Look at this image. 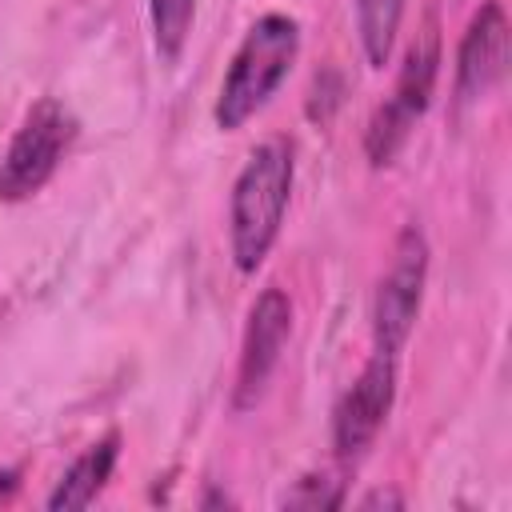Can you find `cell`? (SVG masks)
Returning a JSON list of instances; mask_svg holds the SVG:
<instances>
[{"label": "cell", "mask_w": 512, "mask_h": 512, "mask_svg": "<svg viewBox=\"0 0 512 512\" xmlns=\"http://www.w3.org/2000/svg\"><path fill=\"white\" fill-rule=\"evenodd\" d=\"M292 192V148L288 140H264L232 184L228 204V248L240 272H256L276 244Z\"/></svg>", "instance_id": "obj_1"}, {"label": "cell", "mask_w": 512, "mask_h": 512, "mask_svg": "<svg viewBox=\"0 0 512 512\" xmlns=\"http://www.w3.org/2000/svg\"><path fill=\"white\" fill-rule=\"evenodd\" d=\"M296 52H300V24L284 12L260 16L244 32V40H240V48L224 72L216 112H212L216 124L224 132H236L244 120H252L268 104V96L284 84Z\"/></svg>", "instance_id": "obj_2"}, {"label": "cell", "mask_w": 512, "mask_h": 512, "mask_svg": "<svg viewBox=\"0 0 512 512\" xmlns=\"http://www.w3.org/2000/svg\"><path fill=\"white\" fill-rule=\"evenodd\" d=\"M72 140H76V116L52 96L36 100L0 160V200L20 204L36 196L60 168Z\"/></svg>", "instance_id": "obj_3"}, {"label": "cell", "mask_w": 512, "mask_h": 512, "mask_svg": "<svg viewBox=\"0 0 512 512\" xmlns=\"http://www.w3.org/2000/svg\"><path fill=\"white\" fill-rule=\"evenodd\" d=\"M436 72H440V36H436V24H428L408 56H404V68L396 76V88L392 96L376 108V116L368 120V132H364V152L376 168L392 164L396 152L408 144L416 120L428 112V100H432V88H436Z\"/></svg>", "instance_id": "obj_4"}, {"label": "cell", "mask_w": 512, "mask_h": 512, "mask_svg": "<svg viewBox=\"0 0 512 512\" xmlns=\"http://www.w3.org/2000/svg\"><path fill=\"white\" fill-rule=\"evenodd\" d=\"M424 280H428V244L420 236V228H404L396 248H392V264L376 288V304H372V332H376V348L396 356L416 324L420 300H424Z\"/></svg>", "instance_id": "obj_5"}, {"label": "cell", "mask_w": 512, "mask_h": 512, "mask_svg": "<svg viewBox=\"0 0 512 512\" xmlns=\"http://www.w3.org/2000/svg\"><path fill=\"white\" fill-rule=\"evenodd\" d=\"M396 400V356L380 352L364 364V372L356 376V384L340 396L336 416H332V440L340 456H360L376 432L384 428L388 412Z\"/></svg>", "instance_id": "obj_6"}, {"label": "cell", "mask_w": 512, "mask_h": 512, "mask_svg": "<svg viewBox=\"0 0 512 512\" xmlns=\"http://www.w3.org/2000/svg\"><path fill=\"white\" fill-rule=\"evenodd\" d=\"M292 332V304L280 288H264L248 312L244 328V348H240V372H236V408H252L264 388L272 368L280 364L284 340Z\"/></svg>", "instance_id": "obj_7"}, {"label": "cell", "mask_w": 512, "mask_h": 512, "mask_svg": "<svg viewBox=\"0 0 512 512\" xmlns=\"http://www.w3.org/2000/svg\"><path fill=\"white\" fill-rule=\"evenodd\" d=\"M504 64H508V20H504V8L496 0H488L464 40H460V52H456V96L460 100H476L484 96L500 76H504Z\"/></svg>", "instance_id": "obj_8"}, {"label": "cell", "mask_w": 512, "mask_h": 512, "mask_svg": "<svg viewBox=\"0 0 512 512\" xmlns=\"http://www.w3.org/2000/svg\"><path fill=\"white\" fill-rule=\"evenodd\" d=\"M116 456H120V436L112 432V436H104L100 444H92V448L64 472V480H60L56 492L48 496V508H88V504L100 496V488L108 484Z\"/></svg>", "instance_id": "obj_9"}, {"label": "cell", "mask_w": 512, "mask_h": 512, "mask_svg": "<svg viewBox=\"0 0 512 512\" xmlns=\"http://www.w3.org/2000/svg\"><path fill=\"white\" fill-rule=\"evenodd\" d=\"M400 16H404V0H356V28L372 68L388 64L400 32Z\"/></svg>", "instance_id": "obj_10"}, {"label": "cell", "mask_w": 512, "mask_h": 512, "mask_svg": "<svg viewBox=\"0 0 512 512\" xmlns=\"http://www.w3.org/2000/svg\"><path fill=\"white\" fill-rule=\"evenodd\" d=\"M152 12V36H156V52L164 60H176L184 52V40L192 32V16H196V0H148Z\"/></svg>", "instance_id": "obj_11"}, {"label": "cell", "mask_w": 512, "mask_h": 512, "mask_svg": "<svg viewBox=\"0 0 512 512\" xmlns=\"http://www.w3.org/2000/svg\"><path fill=\"white\" fill-rule=\"evenodd\" d=\"M344 500V492H340V480H332V476H304V480H296V488L284 496V508H308V512H316V508H336Z\"/></svg>", "instance_id": "obj_12"}, {"label": "cell", "mask_w": 512, "mask_h": 512, "mask_svg": "<svg viewBox=\"0 0 512 512\" xmlns=\"http://www.w3.org/2000/svg\"><path fill=\"white\" fill-rule=\"evenodd\" d=\"M380 504H392V508H400L404 500H400L396 492H372V496H364V508H380Z\"/></svg>", "instance_id": "obj_13"}, {"label": "cell", "mask_w": 512, "mask_h": 512, "mask_svg": "<svg viewBox=\"0 0 512 512\" xmlns=\"http://www.w3.org/2000/svg\"><path fill=\"white\" fill-rule=\"evenodd\" d=\"M12 488H16V472L8 468V472H0V500H8V496H12Z\"/></svg>", "instance_id": "obj_14"}]
</instances>
